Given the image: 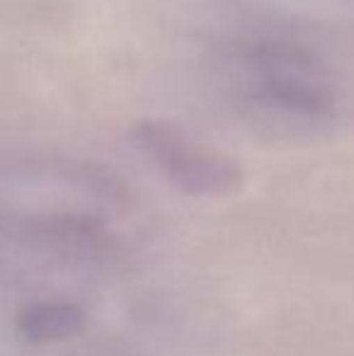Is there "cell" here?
Masks as SVG:
<instances>
[{"instance_id": "1", "label": "cell", "mask_w": 354, "mask_h": 356, "mask_svg": "<svg viewBox=\"0 0 354 356\" xmlns=\"http://www.w3.org/2000/svg\"><path fill=\"white\" fill-rule=\"evenodd\" d=\"M218 73L223 95L267 127L318 131L345 112V90L325 58L284 37L238 39L221 56Z\"/></svg>"}, {"instance_id": "2", "label": "cell", "mask_w": 354, "mask_h": 356, "mask_svg": "<svg viewBox=\"0 0 354 356\" xmlns=\"http://www.w3.org/2000/svg\"><path fill=\"white\" fill-rule=\"evenodd\" d=\"M134 138L148 163L187 194L218 197L236 192L243 182L241 168L231 155L177 127L146 122L134 131Z\"/></svg>"}, {"instance_id": "3", "label": "cell", "mask_w": 354, "mask_h": 356, "mask_svg": "<svg viewBox=\"0 0 354 356\" xmlns=\"http://www.w3.org/2000/svg\"><path fill=\"white\" fill-rule=\"evenodd\" d=\"M17 330L29 342H63L86 330V313L76 303H63V300L32 303L19 313Z\"/></svg>"}]
</instances>
